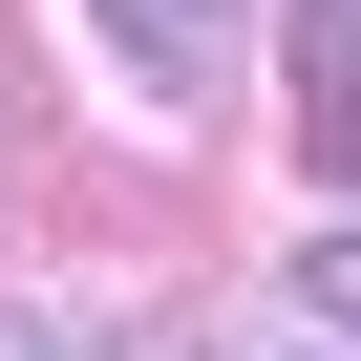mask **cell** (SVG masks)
<instances>
[{
    "mask_svg": "<svg viewBox=\"0 0 361 361\" xmlns=\"http://www.w3.org/2000/svg\"><path fill=\"white\" fill-rule=\"evenodd\" d=\"M298 85H319V149L361 170V0H298Z\"/></svg>",
    "mask_w": 361,
    "mask_h": 361,
    "instance_id": "2",
    "label": "cell"
},
{
    "mask_svg": "<svg viewBox=\"0 0 361 361\" xmlns=\"http://www.w3.org/2000/svg\"><path fill=\"white\" fill-rule=\"evenodd\" d=\"M85 43H106V85H128L149 128H192V106L234 85V0H85Z\"/></svg>",
    "mask_w": 361,
    "mask_h": 361,
    "instance_id": "1",
    "label": "cell"
},
{
    "mask_svg": "<svg viewBox=\"0 0 361 361\" xmlns=\"http://www.w3.org/2000/svg\"><path fill=\"white\" fill-rule=\"evenodd\" d=\"M298 340H340V361H361V213H340V234H298Z\"/></svg>",
    "mask_w": 361,
    "mask_h": 361,
    "instance_id": "3",
    "label": "cell"
},
{
    "mask_svg": "<svg viewBox=\"0 0 361 361\" xmlns=\"http://www.w3.org/2000/svg\"><path fill=\"white\" fill-rule=\"evenodd\" d=\"M255 361H340V340H255Z\"/></svg>",
    "mask_w": 361,
    "mask_h": 361,
    "instance_id": "4",
    "label": "cell"
}]
</instances>
